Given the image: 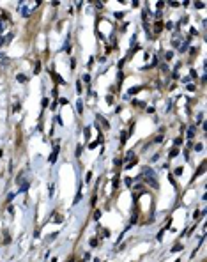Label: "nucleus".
<instances>
[{
    "label": "nucleus",
    "mask_w": 207,
    "mask_h": 262,
    "mask_svg": "<svg viewBox=\"0 0 207 262\" xmlns=\"http://www.w3.org/2000/svg\"><path fill=\"white\" fill-rule=\"evenodd\" d=\"M140 177H143V179H145L149 184H152L154 188H158L159 184H158V179H156V172H154L152 168H149V166H143V168H142V175Z\"/></svg>",
    "instance_id": "nucleus-1"
},
{
    "label": "nucleus",
    "mask_w": 207,
    "mask_h": 262,
    "mask_svg": "<svg viewBox=\"0 0 207 262\" xmlns=\"http://www.w3.org/2000/svg\"><path fill=\"white\" fill-rule=\"evenodd\" d=\"M57 156H58V147H55V149H53V152H51V154H50V158H48V161H50V163H53V161L57 160Z\"/></svg>",
    "instance_id": "nucleus-2"
},
{
    "label": "nucleus",
    "mask_w": 207,
    "mask_h": 262,
    "mask_svg": "<svg viewBox=\"0 0 207 262\" xmlns=\"http://www.w3.org/2000/svg\"><path fill=\"white\" fill-rule=\"evenodd\" d=\"M204 170H205V161H204V163H202V165L198 166V170H196V172H195V175H193V177H195V179H196V177H198L200 174H204Z\"/></svg>",
    "instance_id": "nucleus-3"
},
{
    "label": "nucleus",
    "mask_w": 207,
    "mask_h": 262,
    "mask_svg": "<svg viewBox=\"0 0 207 262\" xmlns=\"http://www.w3.org/2000/svg\"><path fill=\"white\" fill-rule=\"evenodd\" d=\"M195 133H196V128H195V126H190V128H188V138H193Z\"/></svg>",
    "instance_id": "nucleus-4"
},
{
    "label": "nucleus",
    "mask_w": 207,
    "mask_h": 262,
    "mask_svg": "<svg viewBox=\"0 0 207 262\" xmlns=\"http://www.w3.org/2000/svg\"><path fill=\"white\" fill-rule=\"evenodd\" d=\"M140 90H142L140 85H138V87H131V89H129V94H131V96H134V94H138Z\"/></svg>",
    "instance_id": "nucleus-5"
},
{
    "label": "nucleus",
    "mask_w": 207,
    "mask_h": 262,
    "mask_svg": "<svg viewBox=\"0 0 207 262\" xmlns=\"http://www.w3.org/2000/svg\"><path fill=\"white\" fill-rule=\"evenodd\" d=\"M76 110H78V113H81V110H83V103H81V99H78V103H76Z\"/></svg>",
    "instance_id": "nucleus-6"
},
{
    "label": "nucleus",
    "mask_w": 207,
    "mask_h": 262,
    "mask_svg": "<svg viewBox=\"0 0 207 262\" xmlns=\"http://www.w3.org/2000/svg\"><path fill=\"white\" fill-rule=\"evenodd\" d=\"M97 119H99V121L103 122V126H105V128H108V126H110V124H108V122L105 121V117H101V115H97Z\"/></svg>",
    "instance_id": "nucleus-7"
},
{
    "label": "nucleus",
    "mask_w": 207,
    "mask_h": 262,
    "mask_svg": "<svg viewBox=\"0 0 207 262\" xmlns=\"http://www.w3.org/2000/svg\"><path fill=\"white\" fill-rule=\"evenodd\" d=\"M177 154H179V149H172V151H170V158H175Z\"/></svg>",
    "instance_id": "nucleus-8"
},
{
    "label": "nucleus",
    "mask_w": 207,
    "mask_h": 262,
    "mask_svg": "<svg viewBox=\"0 0 207 262\" xmlns=\"http://www.w3.org/2000/svg\"><path fill=\"white\" fill-rule=\"evenodd\" d=\"M18 81H19V83L27 81V76H25V75H18Z\"/></svg>",
    "instance_id": "nucleus-9"
},
{
    "label": "nucleus",
    "mask_w": 207,
    "mask_h": 262,
    "mask_svg": "<svg viewBox=\"0 0 207 262\" xmlns=\"http://www.w3.org/2000/svg\"><path fill=\"white\" fill-rule=\"evenodd\" d=\"M80 200H81V191H80V193H78V195H76V197H75V202H73V204H75V205H76V204H78V202H80Z\"/></svg>",
    "instance_id": "nucleus-10"
},
{
    "label": "nucleus",
    "mask_w": 207,
    "mask_h": 262,
    "mask_svg": "<svg viewBox=\"0 0 207 262\" xmlns=\"http://www.w3.org/2000/svg\"><path fill=\"white\" fill-rule=\"evenodd\" d=\"M27 190H28V183H25V184H22V188H19V191H23V193H25Z\"/></svg>",
    "instance_id": "nucleus-11"
},
{
    "label": "nucleus",
    "mask_w": 207,
    "mask_h": 262,
    "mask_svg": "<svg viewBox=\"0 0 207 262\" xmlns=\"http://www.w3.org/2000/svg\"><path fill=\"white\" fill-rule=\"evenodd\" d=\"M22 14H23V16H28V14H30V9L23 7V9H22Z\"/></svg>",
    "instance_id": "nucleus-12"
},
{
    "label": "nucleus",
    "mask_w": 207,
    "mask_h": 262,
    "mask_svg": "<svg viewBox=\"0 0 207 262\" xmlns=\"http://www.w3.org/2000/svg\"><path fill=\"white\" fill-rule=\"evenodd\" d=\"M182 250V244H175L173 248H172V251H181Z\"/></svg>",
    "instance_id": "nucleus-13"
},
{
    "label": "nucleus",
    "mask_w": 207,
    "mask_h": 262,
    "mask_svg": "<svg viewBox=\"0 0 207 262\" xmlns=\"http://www.w3.org/2000/svg\"><path fill=\"white\" fill-rule=\"evenodd\" d=\"M134 106H145V103L143 101H134Z\"/></svg>",
    "instance_id": "nucleus-14"
},
{
    "label": "nucleus",
    "mask_w": 207,
    "mask_h": 262,
    "mask_svg": "<svg viewBox=\"0 0 207 262\" xmlns=\"http://www.w3.org/2000/svg\"><path fill=\"white\" fill-rule=\"evenodd\" d=\"M195 151L200 152V151H202V143H196V145H195Z\"/></svg>",
    "instance_id": "nucleus-15"
},
{
    "label": "nucleus",
    "mask_w": 207,
    "mask_h": 262,
    "mask_svg": "<svg viewBox=\"0 0 207 262\" xmlns=\"http://www.w3.org/2000/svg\"><path fill=\"white\" fill-rule=\"evenodd\" d=\"M165 59L170 60V59H172V51H167V53H165Z\"/></svg>",
    "instance_id": "nucleus-16"
},
{
    "label": "nucleus",
    "mask_w": 207,
    "mask_h": 262,
    "mask_svg": "<svg viewBox=\"0 0 207 262\" xmlns=\"http://www.w3.org/2000/svg\"><path fill=\"white\" fill-rule=\"evenodd\" d=\"M41 71V64H39V62H37V66H36V69H34V73H36V75H37V73Z\"/></svg>",
    "instance_id": "nucleus-17"
},
{
    "label": "nucleus",
    "mask_w": 207,
    "mask_h": 262,
    "mask_svg": "<svg viewBox=\"0 0 207 262\" xmlns=\"http://www.w3.org/2000/svg\"><path fill=\"white\" fill-rule=\"evenodd\" d=\"M181 174H182V166H179V168L175 170V175H181Z\"/></svg>",
    "instance_id": "nucleus-18"
},
{
    "label": "nucleus",
    "mask_w": 207,
    "mask_h": 262,
    "mask_svg": "<svg viewBox=\"0 0 207 262\" xmlns=\"http://www.w3.org/2000/svg\"><path fill=\"white\" fill-rule=\"evenodd\" d=\"M195 7H196V9H202V7H204V4H202V2H196V4H195Z\"/></svg>",
    "instance_id": "nucleus-19"
},
{
    "label": "nucleus",
    "mask_w": 207,
    "mask_h": 262,
    "mask_svg": "<svg viewBox=\"0 0 207 262\" xmlns=\"http://www.w3.org/2000/svg\"><path fill=\"white\" fill-rule=\"evenodd\" d=\"M131 158H133V151H129V152H128V156H126V161H128V160H131Z\"/></svg>",
    "instance_id": "nucleus-20"
},
{
    "label": "nucleus",
    "mask_w": 207,
    "mask_h": 262,
    "mask_svg": "<svg viewBox=\"0 0 207 262\" xmlns=\"http://www.w3.org/2000/svg\"><path fill=\"white\" fill-rule=\"evenodd\" d=\"M97 244V239H90V246H96Z\"/></svg>",
    "instance_id": "nucleus-21"
},
{
    "label": "nucleus",
    "mask_w": 207,
    "mask_h": 262,
    "mask_svg": "<svg viewBox=\"0 0 207 262\" xmlns=\"http://www.w3.org/2000/svg\"><path fill=\"white\" fill-rule=\"evenodd\" d=\"M55 78H57V81H58V83H66V81H64V80H62V78H60V76H58V75H55Z\"/></svg>",
    "instance_id": "nucleus-22"
},
{
    "label": "nucleus",
    "mask_w": 207,
    "mask_h": 262,
    "mask_svg": "<svg viewBox=\"0 0 207 262\" xmlns=\"http://www.w3.org/2000/svg\"><path fill=\"white\" fill-rule=\"evenodd\" d=\"M99 216H101V211H96V213H94V220H97Z\"/></svg>",
    "instance_id": "nucleus-23"
},
{
    "label": "nucleus",
    "mask_w": 207,
    "mask_h": 262,
    "mask_svg": "<svg viewBox=\"0 0 207 262\" xmlns=\"http://www.w3.org/2000/svg\"><path fill=\"white\" fill-rule=\"evenodd\" d=\"M2 30H4V23H2V22H0V32H2Z\"/></svg>",
    "instance_id": "nucleus-24"
}]
</instances>
